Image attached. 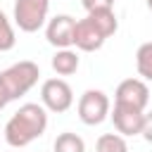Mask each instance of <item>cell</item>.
Wrapping results in <instances>:
<instances>
[{"label": "cell", "instance_id": "cell-8", "mask_svg": "<svg viewBox=\"0 0 152 152\" xmlns=\"http://www.w3.org/2000/svg\"><path fill=\"white\" fill-rule=\"evenodd\" d=\"M74 28H76V19L71 14H57L48 21L45 26V38L52 48L62 50V48H71L74 45Z\"/></svg>", "mask_w": 152, "mask_h": 152}, {"label": "cell", "instance_id": "cell-7", "mask_svg": "<svg viewBox=\"0 0 152 152\" xmlns=\"http://www.w3.org/2000/svg\"><path fill=\"white\" fill-rule=\"evenodd\" d=\"M114 102L131 104V107L145 112V107H147V102H150V88H147V83H145L142 78H124V81L116 86Z\"/></svg>", "mask_w": 152, "mask_h": 152}, {"label": "cell", "instance_id": "cell-18", "mask_svg": "<svg viewBox=\"0 0 152 152\" xmlns=\"http://www.w3.org/2000/svg\"><path fill=\"white\" fill-rule=\"evenodd\" d=\"M147 10H150V12H152V0H147Z\"/></svg>", "mask_w": 152, "mask_h": 152}, {"label": "cell", "instance_id": "cell-12", "mask_svg": "<svg viewBox=\"0 0 152 152\" xmlns=\"http://www.w3.org/2000/svg\"><path fill=\"white\" fill-rule=\"evenodd\" d=\"M95 152H128V145L121 133H102L95 142Z\"/></svg>", "mask_w": 152, "mask_h": 152}, {"label": "cell", "instance_id": "cell-2", "mask_svg": "<svg viewBox=\"0 0 152 152\" xmlns=\"http://www.w3.org/2000/svg\"><path fill=\"white\" fill-rule=\"evenodd\" d=\"M38 78H40V66L31 59H21V62L7 66L5 71H0V83H2L10 102L26 95L38 83Z\"/></svg>", "mask_w": 152, "mask_h": 152}, {"label": "cell", "instance_id": "cell-10", "mask_svg": "<svg viewBox=\"0 0 152 152\" xmlns=\"http://www.w3.org/2000/svg\"><path fill=\"white\" fill-rule=\"evenodd\" d=\"M78 64H81V59H78V55H76L71 48H62V50H57L55 57H52V69H55V74H59V76H71V74H76Z\"/></svg>", "mask_w": 152, "mask_h": 152}, {"label": "cell", "instance_id": "cell-4", "mask_svg": "<svg viewBox=\"0 0 152 152\" xmlns=\"http://www.w3.org/2000/svg\"><path fill=\"white\" fill-rule=\"evenodd\" d=\"M78 119L86 124V126H100L107 116H109V97L102 93V90H86L81 97H78Z\"/></svg>", "mask_w": 152, "mask_h": 152}, {"label": "cell", "instance_id": "cell-16", "mask_svg": "<svg viewBox=\"0 0 152 152\" xmlns=\"http://www.w3.org/2000/svg\"><path fill=\"white\" fill-rule=\"evenodd\" d=\"M140 135L152 142V112H145V119H142V128H140Z\"/></svg>", "mask_w": 152, "mask_h": 152}, {"label": "cell", "instance_id": "cell-11", "mask_svg": "<svg viewBox=\"0 0 152 152\" xmlns=\"http://www.w3.org/2000/svg\"><path fill=\"white\" fill-rule=\"evenodd\" d=\"M55 152H86V142L78 133H71V131H64L55 138V145H52Z\"/></svg>", "mask_w": 152, "mask_h": 152}, {"label": "cell", "instance_id": "cell-6", "mask_svg": "<svg viewBox=\"0 0 152 152\" xmlns=\"http://www.w3.org/2000/svg\"><path fill=\"white\" fill-rule=\"evenodd\" d=\"M109 116H112V121H114L116 133H121L124 138H126V135H140L142 119H145V112H142V109H135V107H131V104L114 102V109H109Z\"/></svg>", "mask_w": 152, "mask_h": 152}, {"label": "cell", "instance_id": "cell-5", "mask_svg": "<svg viewBox=\"0 0 152 152\" xmlns=\"http://www.w3.org/2000/svg\"><path fill=\"white\" fill-rule=\"evenodd\" d=\"M40 104L48 112L62 114L74 104V90L64 78H48L40 86Z\"/></svg>", "mask_w": 152, "mask_h": 152}, {"label": "cell", "instance_id": "cell-14", "mask_svg": "<svg viewBox=\"0 0 152 152\" xmlns=\"http://www.w3.org/2000/svg\"><path fill=\"white\" fill-rule=\"evenodd\" d=\"M17 45V33H14V26L10 21V17L0 10V52H7Z\"/></svg>", "mask_w": 152, "mask_h": 152}, {"label": "cell", "instance_id": "cell-13", "mask_svg": "<svg viewBox=\"0 0 152 152\" xmlns=\"http://www.w3.org/2000/svg\"><path fill=\"white\" fill-rule=\"evenodd\" d=\"M135 69L145 81H152V40L142 43L135 52Z\"/></svg>", "mask_w": 152, "mask_h": 152}, {"label": "cell", "instance_id": "cell-15", "mask_svg": "<svg viewBox=\"0 0 152 152\" xmlns=\"http://www.w3.org/2000/svg\"><path fill=\"white\" fill-rule=\"evenodd\" d=\"M81 5L86 7V12L90 10H102V7H112L114 0H81Z\"/></svg>", "mask_w": 152, "mask_h": 152}, {"label": "cell", "instance_id": "cell-9", "mask_svg": "<svg viewBox=\"0 0 152 152\" xmlns=\"http://www.w3.org/2000/svg\"><path fill=\"white\" fill-rule=\"evenodd\" d=\"M107 36L86 17L81 21H76V28H74V45L81 50V52H95L104 45Z\"/></svg>", "mask_w": 152, "mask_h": 152}, {"label": "cell", "instance_id": "cell-3", "mask_svg": "<svg viewBox=\"0 0 152 152\" xmlns=\"http://www.w3.org/2000/svg\"><path fill=\"white\" fill-rule=\"evenodd\" d=\"M50 0H14V24L24 33H36L48 21Z\"/></svg>", "mask_w": 152, "mask_h": 152}, {"label": "cell", "instance_id": "cell-1", "mask_svg": "<svg viewBox=\"0 0 152 152\" xmlns=\"http://www.w3.org/2000/svg\"><path fill=\"white\" fill-rule=\"evenodd\" d=\"M45 128H48V109L38 102H26L10 116V121L2 128V135L10 147H26L36 138H40Z\"/></svg>", "mask_w": 152, "mask_h": 152}, {"label": "cell", "instance_id": "cell-17", "mask_svg": "<svg viewBox=\"0 0 152 152\" xmlns=\"http://www.w3.org/2000/svg\"><path fill=\"white\" fill-rule=\"evenodd\" d=\"M7 102H10V97H7V93H5V88H2V83H0V109L7 107Z\"/></svg>", "mask_w": 152, "mask_h": 152}]
</instances>
